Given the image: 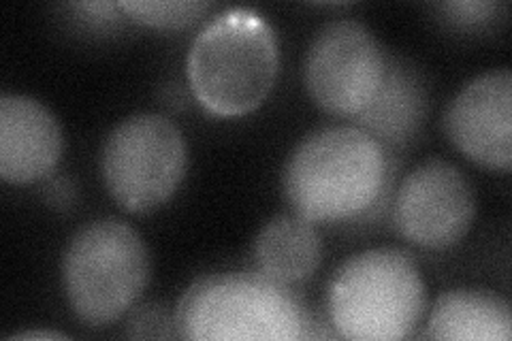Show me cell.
<instances>
[{
	"mask_svg": "<svg viewBox=\"0 0 512 341\" xmlns=\"http://www.w3.org/2000/svg\"><path fill=\"white\" fill-rule=\"evenodd\" d=\"M62 156L54 113L32 96H0V175L9 184H32L50 175Z\"/></svg>",
	"mask_w": 512,
	"mask_h": 341,
	"instance_id": "cell-10",
	"label": "cell"
},
{
	"mask_svg": "<svg viewBox=\"0 0 512 341\" xmlns=\"http://www.w3.org/2000/svg\"><path fill=\"white\" fill-rule=\"evenodd\" d=\"M7 339H67V335L58 331H24L7 335Z\"/></svg>",
	"mask_w": 512,
	"mask_h": 341,
	"instance_id": "cell-17",
	"label": "cell"
},
{
	"mask_svg": "<svg viewBox=\"0 0 512 341\" xmlns=\"http://www.w3.org/2000/svg\"><path fill=\"white\" fill-rule=\"evenodd\" d=\"M175 329L192 341H295L308 335V316L286 284L259 271L216 273L184 292Z\"/></svg>",
	"mask_w": 512,
	"mask_h": 341,
	"instance_id": "cell-4",
	"label": "cell"
},
{
	"mask_svg": "<svg viewBox=\"0 0 512 341\" xmlns=\"http://www.w3.org/2000/svg\"><path fill=\"white\" fill-rule=\"evenodd\" d=\"M455 148L476 165L508 173L512 167V75L489 71L463 86L444 113Z\"/></svg>",
	"mask_w": 512,
	"mask_h": 341,
	"instance_id": "cell-9",
	"label": "cell"
},
{
	"mask_svg": "<svg viewBox=\"0 0 512 341\" xmlns=\"http://www.w3.org/2000/svg\"><path fill=\"white\" fill-rule=\"evenodd\" d=\"M476 214L472 184L446 160H427L397 188V231L425 250L453 248L468 235Z\"/></svg>",
	"mask_w": 512,
	"mask_h": 341,
	"instance_id": "cell-8",
	"label": "cell"
},
{
	"mask_svg": "<svg viewBox=\"0 0 512 341\" xmlns=\"http://www.w3.org/2000/svg\"><path fill=\"white\" fill-rule=\"evenodd\" d=\"M387 67L389 56L370 28L357 20H335L314 35L303 81L320 109L355 118L376 96Z\"/></svg>",
	"mask_w": 512,
	"mask_h": 341,
	"instance_id": "cell-7",
	"label": "cell"
},
{
	"mask_svg": "<svg viewBox=\"0 0 512 341\" xmlns=\"http://www.w3.org/2000/svg\"><path fill=\"white\" fill-rule=\"evenodd\" d=\"M186 143L173 120L137 113L109 133L101 173L114 201L131 214L165 205L186 173Z\"/></svg>",
	"mask_w": 512,
	"mask_h": 341,
	"instance_id": "cell-6",
	"label": "cell"
},
{
	"mask_svg": "<svg viewBox=\"0 0 512 341\" xmlns=\"http://www.w3.org/2000/svg\"><path fill=\"white\" fill-rule=\"evenodd\" d=\"M175 327V318H171L163 307L148 305L133 316L128 324V335L131 337H171Z\"/></svg>",
	"mask_w": 512,
	"mask_h": 341,
	"instance_id": "cell-16",
	"label": "cell"
},
{
	"mask_svg": "<svg viewBox=\"0 0 512 341\" xmlns=\"http://www.w3.org/2000/svg\"><path fill=\"white\" fill-rule=\"evenodd\" d=\"M276 30L252 9H229L207 24L186 58L195 99L214 116L235 118L259 107L276 86Z\"/></svg>",
	"mask_w": 512,
	"mask_h": 341,
	"instance_id": "cell-2",
	"label": "cell"
},
{
	"mask_svg": "<svg viewBox=\"0 0 512 341\" xmlns=\"http://www.w3.org/2000/svg\"><path fill=\"white\" fill-rule=\"evenodd\" d=\"M427 92L421 75L408 62L389 58L387 75L361 113L357 126L370 133L376 141L389 145L408 143L425 120Z\"/></svg>",
	"mask_w": 512,
	"mask_h": 341,
	"instance_id": "cell-11",
	"label": "cell"
},
{
	"mask_svg": "<svg viewBox=\"0 0 512 341\" xmlns=\"http://www.w3.org/2000/svg\"><path fill=\"white\" fill-rule=\"evenodd\" d=\"M60 275L73 314L90 327H107L131 310L146 290L148 248L126 222L94 220L71 237Z\"/></svg>",
	"mask_w": 512,
	"mask_h": 341,
	"instance_id": "cell-5",
	"label": "cell"
},
{
	"mask_svg": "<svg viewBox=\"0 0 512 341\" xmlns=\"http://www.w3.org/2000/svg\"><path fill=\"white\" fill-rule=\"evenodd\" d=\"M252 256L256 271L288 286L312 278L323 258V243L312 220L282 214L256 235Z\"/></svg>",
	"mask_w": 512,
	"mask_h": 341,
	"instance_id": "cell-13",
	"label": "cell"
},
{
	"mask_svg": "<svg viewBox=\"0 0 512 341\" xmlns=\"http://www.w3.org/2000/svg\"><path fill=\"white\" fill-rule=\"evenodd\" d=\"M423 337L446 341H510V303L489 290L459 288L444 292L431 307Z\"/></svg>",
	"mask_w": 512,
	"mask_h": 341,
	"instance_id": "cell-12",
	"label": "cell"
},
{
	"mask_svg": "<svg viewBox=\"0 0 512 341\" xmlns=\"http://www.w3.org/2000/svg\"><path fill=\"white\" fill-rule=\"evenodd\" d=\"M118 7L135 22L154 28L178 30L199 22L212 9V3H203V0H167V3H158V0H124V3H118Z\"/></svg>",
	"mask_w": 512,
	"mask_h": 341,
	"instance_id": "cell-14",
	"label": "cell"
},
{
	"mask_svg": "<svg viewBox=\"0 0 512 341\" xmlns=\"http://www.w3.org/2000/svg\"><path fill=\"white\" fill-rule=\"evenodd\" d=\"M327 307L333 329L344 339L399 341L425 316V282L406 250H365L335 271Z\"/></svg>",
	"mask_w": 512,
	"mask_h": 341,
	"instance_id": "cell-3",
	"label": "cell"
},
{
	"mask_svg": "<svg viewBox=\"0 0 512 341\" xmlns=\"http://www.w3.org/2000/svg\"><path fill=\"white\" fill-rule=\"evenodd\" d=\"M387 180V152L359 126H325L303 137L282 173L286 201L312 222L363 216L378 203Z\"/></svg>",
	"mask_w": 512,
	"mask_h": 341,
	"instance_id": "cell-1",
	"label": "cell"
},
{
	"mask_svg": "<svg viewBox=\"0 0 512 341\" xmlns=\"http://www.w3.org/2000/svg\"><path fill=\"white\" fill-rule=\"evenodd\" d=\"M442 18L455 28H483L498 18L504 5L470 0V3H442L436 5Z\"/></svg>",
	"mask_w": 512,
	"mask_h": 341,
	"instance_id": "cell-15",
	"label": "cell"
}]
</instances>
